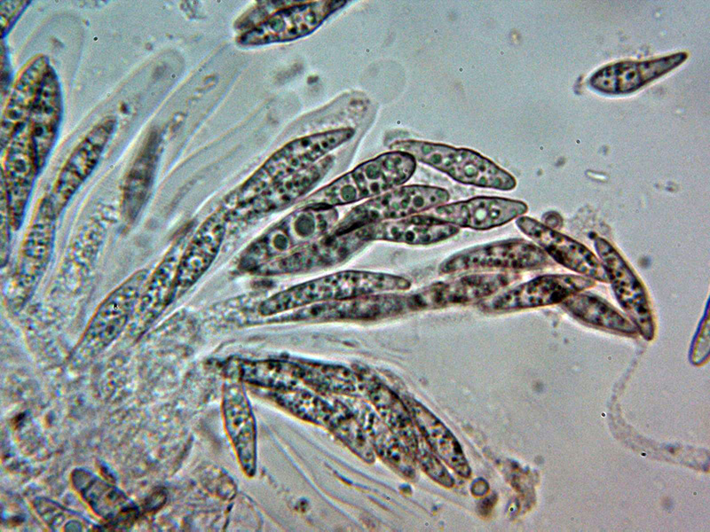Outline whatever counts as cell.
I'll return each instance as SVG.
<instances>
[{"label":"cell","instance_id":"1","mask_svg":"<svg viewBox=\"0 0 710 532\" xmlns=\"http://www.w3.org/2000/svg\"><path fill=\"white\" fill-rule=\"evenodd\" d=\"M411 281L402 276L366 270H343L297 284L263 301L257 309L270 317L309 304L366 295L406 291Z\"/></svg>","mask_w":710,"mask_h":532},{"label":"cell","instance_id":"2","mask_svg":"<svg viewBox=\"0 0 710 532\" xmlns=\"http://www.w3.org/2000/svg\"><path fill=\"white\" fill-rule=\"evenodd\" d=\"M415 159L392 151L368 160L302 200L301 207H335L375 198L411 178Z\"/></svg>","mask_w":710,"mask_h":532},{"label":"cell","instance_id":"3","mask_svg":"<svg viewBox=\"0 0 710 532\" xmlns=\"http://www.w3.org/2000/svg\"><path fill=\"white\" fill-rule=\"evenodd\" d=\"M355 134L351 128L296 138L273 153L241 185L228 194L220 206L228 212L249 202L286 176L319 161Z\"/></svg>","mask_w":710,"mask_h":532},{"label":"cell","instance_id":"4","mask_svg":"<svg viewBox=\"0 0 710 532\" xmlns=\"http://www.w3.org/2000/svg\"><path fill=\"white\" fill-rule=\"evenodd\" d=\"M335 207H301L274 223L241 253L238 269L253 273L332 231L338 223Z\"/></svg>","mask_w":710,"mask_h":532},{"label":"cell","instance_id":"5","mask_svg":"<svg viewBox=\"0 0 710 532\" xmlns=\"http://www.w3.org/2000/svg\"><path fill=\"white\" fill-rule=\"evenodd\" d=\"M412 155L415 160L427 164L465 184L501 191L517 186L516 178L480 153L447 145L418 140L396 141L390 146Z\"/></svg>","mask_w":710,"mask_h":532},{"label":"cell","instance_id":"6","mask_svg":"<svg viewBox=\"0 0 710 532\" xmlns=\"http://www.w3.org/2000/svg\"><path fill=\"white\" fill-rule=\"evenodd\" d=\"M355 373L359 388L401 440L415 463L434 481H442L447 469L419 432L402 398L369 369L359 366Z\"/></svg>","mask_w":710,"mask_h":532},{"label":"cell","instance_id":"7","mask_svg":"<svg viewBox=\"0 0 710 532\" xmlns=\"http://www.w3.org/2000/svg\"><path fill=\"white\" fill-rule=\"evenodd\" d=\"M149 273L137 270L99 303L73 351L74 363L91 361L128 328Z\"/></svg>","mask_w":710,"mask_h":532},{"label":"cell","instance_id":"8","mask_svg":"<svg viewBox=\"0 0 710 532\" xmlns=\"http://www.w3.org/2000/svg\"><path fill=\"white\" fill-rule=\"evenodd\" d=\"M57 215L49 196L39 202L21 243L8 292L12 308L22 306L43 276L53 250Z\"/></svg>","mask_w":710,"mask_h":532},{"label":"cell","instance_id":"9","mask_svg":"<svg viewBox=\"0 0 710 532\" xmlns=\"http://www.w3.org/2000/svg\"><path fill=\"white\" fill-rule=\"evenodd\" d=\"M554 262L537 245L509 239L471 246L450 255L438 266L440 275L485 270H535Z\"/></svg>","mask_w":710,"mask_h":532},{"label":"cell","instance_id":"10","mask_svg":"<svg viewBox=\"0 0 710 532\" xmlns=\"http://www.w3.org/2000/svg\"><path fill=\"white\" fill-rule=\"evenodd\" d=\"M449 199V192L440 187H399L354 207L331 233L343 234L369 224L404 218L446 204Z\"/></svg>","mask_w":710,"mask_h":532},{"label":"cell","instance_id":"11","mask_svg":"<svg viewBox=\"0 0 710 532\" xmlns=\"http://www.w3.org/2000/svg\"><path fill=\"white\" fill-rule=\"evenodd\" d=\"M347 1L300 2L280 8L239 35L243 46H259L296 40L314 32Z\"/></svg>","mask_w":710,"mask_h":532},{"label":"cell","instance_id":"12","mask_svg":"<svg viewBox=\"0 0 710 532\" xmlns=\"http://www.w3.org/2000/svg\"><path fill=\"white\" fill-rule=\"evenodd\" d=\"M519 278L515 272L471 273L432 283L407 294L409 311L432 310L485 301Z\"/></svg>","mask_w":710,"mask_h":532},{"label":"cell","instance_id":"13","mask_svg":"<svg viewBox=\"0 0 710 532\" xmlns=\"http://www.w3.org/2000/svg\"><path fill=\"white\" fill-rule=\"evenodd\" d=\"M595 285L594 279L581 275H542L482 301L478 307L486 313H508L548 306Z\"/></svg>","mask_w":710,"mask_h":532},{"label":"cell","instance_id":"14","mask_svg":"<svg viewBox=\"0 0 710 532\" xmlns=\"http://www.w3.org/2000/svg\"><path fill=\"white\" fill-rule=\"evenodd\" d=\"M594 246L619 304L638 332L645 340H652L655 322L644 286L610 242L597 237L594 240Z\"/></svg>","mask_w":710,"mask_h":532},{"label":"cell","instance_id":"15","mask_svg":"<svg viewBox=\"0 0 710 532\" xmlns=\"http://www.w3.org/2000/svg\"><path fill=\"white\" fill-rule=\"evenodd\" d=\"M2 167L1 198L5 201L12 231L22 224L36 174L39 171L28 122L20 125L7 141Z\"/></svg>","mask_w":710,"mask_h":532},{"label":"cell","instance_id":"16","mask_svg":"<svg viewBox=\"0 0 710 532\" xmlns=\"http://www.w3.org/2000/svg\"><path fill=\"white\" fill-rule=\"evenodd\" d=\"M333 156L291 173L249 202L229 212L233 231L288 207L311 191L332 168Z\"/></svg>","mask_w":710,"mask_h":532},{"label":"cell","instance_id":"17","mask_svg":"<svg viewBox=\"0 0 710 532\" xmlns=\"http://www.w3.org/2000/svg\"><path fill=\"white\" fill-rule=\"evenodd\" d=\"M367 244L359 229L343 234L330 232L261 266L253 273L274 276L332 267L345 262Z\"/></svg>","mask_w":710,"mask_h":532},{"label":"cell","instance_id":"18","mask_svg":"<svg viewBox=\"0 0 710 532\" xmlns=\"http://www.w3.org/2000/svg\"><path fill=\"white\" fill-rule=\"evenodd\" d=\"M191 234L190 228L184 230L149 273L128 326L132 336L143 333L175 300L178 262Z\"/></svg>","mask_w":710,"mask_h":532},{"label":"cell","instance_id":"19","mask_svg":"<svg viewBox=\"0 0 710 532\" xmlns=\"http://www.w3.org/2000/svg\"><path fill=\"white\" fill-rule=\"evenodd\" d=\"M229 223V212L219 206L191 234L178 262L175 300L192 287L211 266L222 247Z\"/></svg>","mask_w":710,"mask_h":532},{"label":"cell","instance_id":"20","mask_svg":"<svg viewBox=\"0 0 710 532\" xmlns=\"http://www.w3.org/2000/svg\"><path fill=\"white\" fill-rule=\"evenodd\" d=\"M688 53L679 51L643 60H621L605 65L588 79V85L606 95L636 91L682 65Z\"/></svg>","mask_w":710,"mask_h":532},{"label":"cell","instance_id":"21","mask_svg":"<svg viewBox=\"0 0 710 532\" xmlns=\"http://www.w3.org/2000/svg\"><path fill=\"white\" fill-rule=\"evenodd\" d=\"M516 224L560 265L595 281L609 283L601 261L583 244L528 216L518 217Z\"/></svg>","mask_w":710,"mask_h":532},{"label":"cell","instance_id":"22","mask_svg":"<svg viewBox=\"0 0 710 532\" xmlns=\"http://www.w3.org/2000/svg\"><path fill=\"white\" fill-rule=\"evenodd\" d=\"M528 211L521 200L500 197H475L443 204L426 215L462 228L485 231L508 223Z\"/></svg>","mask_w":710,"mask_h":532},{"label":"cell","instance_id":"23","mask_svg":"<svg viewBox=\"0 0 710 532\" xmlns=\"http://www.w3.org/2000/svg\"><path fill=\"white\" fill-rule=\"evenodd\" d=\"M114 127L113 119L99 123L67 159L48 195L58 215L92 172Z\"/></svg>","mask_w":710,"mask_h":532},{"label":"cell","instance_id":"24","mask_svg":"<svg viewBox=\"0 0 710 532\" xmlns=\"http://www.w3.org/2000/svg\"><path fill=\"white\" fill-rule=\"evenodd\" d=\"M71 481L91 510L114 528H128L138 516V507L121 489L89 470L75 469Z\"/></svg>","mask_w":710,"mask_h":532},{"label":"cell","instance_id":"25","mask_svg":"<svg viewBox=\"0 0 710 532\" xmlns=\"http://www.w3.org/2000/svg\"><path fill=\"white\" fill-rule=\"evenodd\" d=\"M223 412L226 432L242 470L251 476L256 460V423L245 392L236 380H229L225 385Z\"/></svg>","mask_w":710,"mask_h":532},{"label":"cell","instance_id":"26","mask_svg":"<svg viewBox=\"0 0 710 532\" xmlns=\"http://www.w3.org/2000/svg\"><path fill=\"white\" fill-rule=\"evenodd\" d=\"M362 426L374 451L401 477L414 480L416 463L396 434L383 422L375 411L354 397L343 399Z\"/></svg>","mask_w":710,"mask_h":532},{"label":"cell","instance_id":"27","mask_svg":"<svg viewBox=\"0 0 710 532\" xmlns=\"http://www.w3.org/2000/svg\"><path fill=\"white\" fill-rule=\"evenodd\" d=\"M61 108L59 84L54 71L50 67L42 81L28 119L32 147L39 170L55 142Z\"/></svg>","mask_w":710,"mask_h":532},{"label":"cell","instance_id":"28","mask_svg":"<svg viewBox=\"0 0 710 532\" xmlns=\"http://www.w3.org/2000/svg\"><path fill=\"white\" fill-rule=\"evenodd\" d=\"M359 231L367 243L383 240L407 245H430L456 235L460 229L424 214L369 224L359 228Z\"/></svg>","mask_w":710,"mask_h":532},{"label":"cell","instance_id":"29","mask_svg":"<svg viewBox=\"0 0 710 532\" xmlns=\"http://www.w3.org/2000/svg\"><path fill=\"white\" fill-rule=\"evenodd\" d=\"M109 225V216L99 213L90 216L80 228L57 280L58 289L65 292L75 290L91 270L105 239ZM56 284V285H57Z\"/></svg>","mask_w":710,"mask_h":532},{"label":"cell","instance_id":"30","mask_svg":"<svg viewBox=\"0 0 710 532\" xmlns=\"http://www.w3.org/2000/svg\"><path fill=\"white\" fill-rule=\"evenodd\" d=\"M408 411L427 443L447 466L462 478H469L471 469L462 446L454 434L426 406L415 398L401 396Z\"/></svg>","mask_w":710,"mask_h":532},{"label":"cell","instance_id":"31","mask_svg":"<svg viewBox=\"0 0 710 532\" xmlns=\"http://www.w3.org/2000/svg\"><path fill=\"white\" fill-rule=\"evenodd\" d=\"M559 305L569 316L587 325L624 335L638 332L635 325L619 310L593 293H576Z\"/></svg>","mask_w":710,"mask_h":532},{"label":"cell","instance_id":"32","mask_svg":"<svg viewBox=\"0 0 710 532\" xmlns=\"http://www.w3.org/2000/svg\"><path fill=\"white\" fill-rule=\"evenodd\" d=\"M50 68L43 56L33 59L20 73L2 118V143L29 116L42 81Z\"/></svg>","mask_w":710,"mask_h":532},{"label":"cell","instance_id":"33","mask_svg":"<svg viewBox=\"0 0 710 532\" xmlns=\"http://www.w3.org/2000/svg\"><path fill=\"white\" fill-rule=\"evenodd\" d=\"M155 168L154 148L148 143L132 166L124 186L122 213L125 223H131L145 204Z\"/></svg>","mask_w":710,"mask_h":532},{"label":"cell","instance_id":"34","mask_svg":"<svg viewBox=\"0 0 710 532\" xmlns=\"http://www.w3.org/2000/svg\"><path fill=\"white\" fill-rule=\"evenodd\" d=\"M236 368L242 379L277 390L295 388L294 387L302 381L300 363L282 360H242L238 363Z\"/></svg>","mask_w":710,"mask_h":532},{"label":"cell","instance_id":"35","mask_svg":"<svg viewBox=\"0 0 710 532\" xmlns=\"http://www.w3.org/2000/svg\"><path fill=\"white\" fill-rule=\"evenodd\" d=\"M302 381L312 387L332 394L352 395L359 380L355 372L341 365L300 363Z\"/></svg>","mask_w":710,"mask_h":532},{"label":"cell","instance_id":"36","mask_svg":"<svg viewBox=\"0 0 710 532\" xmlns=\"http://www.w3.org/2000/svg\"><path fill=\"white\" fill-rule=\"evenodd\" d=\"M276 402L296 416L327 428L334 412L333 398L326 400L318 395L296 388L278 390Z\"/></svg>","mask_w":710,"mask_h":532},{"label":"cell","instance_id":"37","mask_svg":"<svg viewBox=\"0 0 710 532\" xmlns=\"http://www.w3.org/2000/svg\"><path fill=\"white\" fill-rule=\"evenodd\" d=\"M36 509L44 522L53 530L82 531L87 530L89 521L63 506L41 498L35 502Z\"/></svg>","mask_w":710,"mask_h":532},{"label":"cell","instance_id":"38","mask_svg":"<svg viewBox=\"0 0 710 532\" xmlns=\"http://www.w3.org/2000/svg\"><path fill=\"white\" fill-rule=\"evenodd\" d=\"M542 221L544 223L543 224L553 230H556V228L560 227L562 224L560 215L553 211L544 214Z\"/></svg>","mask_w":710,"mask_h":532}]
</instances>
